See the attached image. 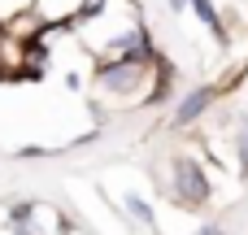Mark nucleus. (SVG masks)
Here are the masks:
<instances>
[{
    "instance_id": "3",
    "label": "nucleus",
    "mask_w": 248,
    "mask_h": 235,
    "mask_svg": "<svg viewBox=\"0 0 248 235\" xmlns=\"http://www.w3.org/2000/svg\"><path fill=\"white\" fill-rule=\"evenodd\" d=\"M65 235H92V231H87V227H74V222H70V227H65Z\"/></svg>"
},
{
    "instance_id": "2",
    "label": "nucleus",
    "mask_w": 248,
    "mask_h": 235,
    "mask_svg": "<svg viewBox=\"0 0 248 235\" xmlns=\"http://www.w3.org/2000/svg\"><path fill=\"white\" fill-rule=\"evenodd\" d=\"M13 227H17V235H65L70 218L52 201H17L13 205Z\"/></svg>"
},
{
    "instance_id": "1",
    "label": "nucleus",
    "mask_w": 248,
    "mask_h": 235,
    "mask_svg": "<svg viewBox=\"0 0 248 235\" xmlns=\"http://www.w3.org/2000/svg\"><path fill=\"white\" fill-rule=\"evenodd\" d=\"M78 48L105 65V61H118V57H131L140 48L153 44V31H148V13L140 9V0H92L74 22H70Z\"/></svg>"
}]
</instances>
